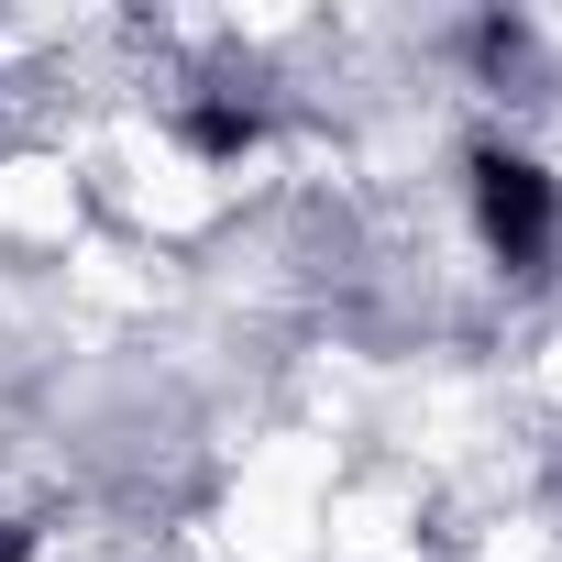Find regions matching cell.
Instances as JSON below:
<instances>
[{"mask_svg": "<svg viewBox=\"0 0 562 562\" xmlns=\"http://www.w3.org/2000/svg\"><path fill=\"white\" fill-rule=\"evenodd\" d=\"M188 133H199V144H210V155H232V144H243V133H254V122H243V111H188Z\"/></svg>", "mask_w": 562, "mask_h": 562, "instance_id": "obj_2", "label": "cell"}, {"mask_svg": "<svg viewBox=\"0 0 562 562\" xmlns=\"http://www.w3.org/2000/svg\"><path fill=\"white\" fill-rule=\"evenodd\" d=\"M474 210H485V232H496L507 265H540V243H551V177H540V166L474 155Z\"/></svg>", "mask_w": 562, "mask_h": 562, "instance_id": "obj_1", "label": "cell"}]
</instances>
